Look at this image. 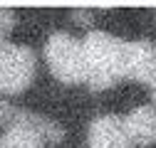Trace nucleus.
<instances>
[{"label": "nucleus", "instance_id": "nucleus-1", "mask_svg": "<svg viewBox=\"0 0 156 148\" xmlns=\"http://www.w3.org/2000/svg\"><path fill=\"white\" fill-rule=\"evenodd\" d=\"M84 62H87V77L84 82L89 89L102 91L114 86L126 74V40L114 37L109 32L94 30L84 37Z\"/></svg>", "mask_w": 156, "mask_h": 148}, {"label": "nucleus", "instance_id": "nucleus-2", "mask_svg": "<svg viewBox=\"0 0 156 148\" xmlns=\"http://www.w3.org/2000/svg\"><path fill=\"white\" fill-rule=\"evenodd\" d=\"M45 59L50 72L55 74V79H60L62 84H77V82H84L87 77L82 40H77L67 32H55L47 37Z\"/></svg>", "mask_w": 156, "mask_h": 148}, {"label": "nucleus", "instance_id": "nucleus-3", "mask_svg": "<svg viewBox=\"0 0 156 148\" xmlns=\"http://www.w3.org/2000/svg\"><path fill=\"white\" fill-rule=\"evenodd\" d=\"M37 59L35 52L25 45L5 42L0 49V91L3 94H23L35 82Z\"/></svg>", "mask_w": 156, "mask_h": 148}, {"label": "nucleus", "instance_id": "nucleus-4", "mask_svg": "<svg viewBox=\"0 0 156 148\" xmlns=\"http://www.w3.org/2000/svg\"><path fill=\"white\" fill-rule=\"evenodd\" d=\"M131 138L124 126V116L107 114L97 116L89 123L87 133V148H131Z\"/></svg>", "mask_w": 156, "mask_h": 148}, {"label": "nucleus", "instance_id": "nucleus-5", "mask_svg": "<svg viewBox=\"0 0 156 148\" xmlns=\"http://www.w3.org/2000/svg\"><path fill=\"white\" fill-rule=\"evenodd\" d=\"M0 121L8 123V128L10 126H27L40 133L42 141H50V143H60L65 138L62 126L57 121H52L50 116H40V114H32V111H25V109H15L8 101H0Z\"/></svg>", "mask_w": 156, "mask_h": 148}, {"label": "nucleus", "instance_id": "nucleus-6", "mask_svg": "<svg viewBox=\"0 0 156 148\" xmlns=\"http://www.w3.org/2000/svg\"><path fill=\"white\" fill-rule=\"evenodd\" d=\"M124 126L134 146H151L156 141V109L154 106H136L129 116H124Z\"/></svg>", "mask_w": 156, "mask_h": 148}, {"label": "nucleus", "instance_id": "nucleus-7", "mask_svg": "<svg viewBox=\"0 0 156 148\" xmlns=\"http://www.w3.org/2000/svg\"><path fill=\"white\" fill-rule=\"evenodd\" d=\"M0 148H45V141L27 126H10L0 138Z\"/></svg>", "mask_w": 156, "mask_h": 148}, {"label": "nucleus", "instance_id": "nucleus-8", "mask_svg": "<svg viewBox=\"0 0 156 148\" xmlns=\"http://www.w3.org/2000/svg\"><path fill=\"white\" fill-rule=\"evenodd\" d=\"M15 27V10L10 8H0V35L8 37V32Z\"/></svg>", "mask_w": 156, "mask_h": 148}, {"label": "nucleus", "instance_id": "nucleus-9", "mask_svg": "<svg viewBox=\"0 0 156 148\" xmlns=\"http://www.w3.org/2000/svg\"><path fill=\"white\" fill-rule=\"evenodd\" d=\"M72 15H74V20L82 22V25H89V22H92V12H89V10H74Z\"/></svg>", "mask_w": 156, "mask_h": 148}, {"label": "nucleus", "instance_id": "nucleus-10", "mask_svg": "<svg viewBox=\"0 0 156 148\" xmlns=\"http://www.w3.org/2000/svg\"><path fill=\"white\" fill-rule=\"evenodd\" d=\"M3 47H5V37L0 35V49H3Z\"/></svg>", "mask_w": 156, "mask_h": 148}]
</instances>
